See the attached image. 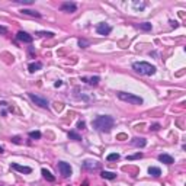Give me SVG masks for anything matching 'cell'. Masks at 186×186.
Here are the masks:
<instances>
[{
  "label": "cell",
  "mask_w": 186,
  "mask_h": 186,
  "mask_svg": "<svg viewBox=\"0 0 186 186\" xmlns=\"http://www.w3.org/2000/svg\"><path fill=\"white\" fill-rule=\"evenodd\" d=\"M58 170H60V173L64 177H70V176H71V173H73L71 166H70L68 163H65V161H60L58 163Z\"/></svg>",
  "instance_id": "cell-5"
},
{
  "label": "cell",
  "mask_w": 186,
  "mask_h": 186,
  "mask_svg": "<svg viewBox=\"0 0 186 186\" xmlns=\"http://www.w3.org/2000/svg\"><path fill=\"white\" fill-rule=\"evenodd\" d=\"M79 45H80V48H87V46H89V41H86V39H79Z\"/></svg>",
  "instance_id": "cell-25"
},
{
  "label": "cell",
  "mask_w": 186,
  "mask_h": 186,
  "mask_svg": "<svg viewBox=\"0 0 186 186\" xmlns=\"http://www.w3.org/2000/svg\"><path fill=\"white\" fill-rule=\"evenodd\" d=\"M96 31H98L99 35H109L112 32V26L108 25V23H105V22H102V23H99V25L96 26Z\"/></svg>",
  "instance_id": "cell-7"
},
{
  "label": "cell",
  "mask_w": 186,
  "mask_h": 186,
  "mask_svg": "<svg viewBox=\"0 0 186 186\" xmlns=\"http://www.w3.org/2000/svg\"><path fill=\"white\" fill-rule=\"evenodd\" d=\"M38 36H48V38H53L54 36V32H45V31H39L36 32Z\"/></svg>",
  "instance_id": "cell-23"
},
{
  "label": "cell",
  "mask_w": 186,
  "mask_h": 186,
  "mask_svg": "<svg viewBox=\"0 0 186 186\" xmlns=\"http://www.w3.org/2000/svg\"><path fill=\"white\" fill-rule=\"evenodd\" d=\"M118 98L124 102H128V103H132V105H141L143 103V98H140L134 93H127V92H119L118 93Z\"/></svg>",
  "instance_id": "cell-3"
},
{
  "label": "cell",
  "mask_w": 186,
  "mask_h": 186,
  "mask_svg": "<svg viewBox=\"0 0 186 186\" xmlns=\"http://www.w3.org/2000/svg\"><path fill=\"white\" fill-rule=\"evenodd\" d=\"M116 160H119V154L118 153H112L108 156V161H116Z\"/></svg>",
  "instance_id": "cell-24"
},
{
  "label": "cell",
  "mask_w": 186,
  "mask_h": 186,
  "mask_svg": "<svg viewBox=\"0 0 186 186\" xmlns=\"http://www.w3.org/2000/svg\"><path fill=\"white\" fill-rule=\"evenodd\" d=\"M15 3H22V5H32L34 0H15Z\"/></svg>",
  "instance_id": "cell-27"
},
{
  "label": "cell",
  "mask_w": 186,
  "mask_h": 186,
  "mask_svg": "<svg viewBox=\"0 0 186 186\" xmlns=\"http://www.w3.org/2000/svg\"><path fill=\"white\" fill-rule=\"evenodd\" d=\"M170 25H172L173 28H177V26H179V23H177L176 20H170Z\"/></svg>",
  "instance_id": "cell-32"
},
{
  "label": "cell",
  "mask_w": 186,
  "mask_h": 186,
  "mask_svg": "<svg viewBox=\"0 0 186 186\" xmlns=\"http://www.w3.org/2000/svg\"><path fill=\"white\" fill-rule=\"evenodd\" d=\"M132 68L134 71L141 74V76H153L156 73V65L150 64V63H146V61H138V63H134L132 64Z\"/></svg>",
  "instance_id": "cell-2"
},
{
  "label": "cell",
  "mask_w": 186,
  "mask_h": 186,
  "mask_svg": "<svg viewBox=\"0 0 186 186\" xmlns=\"http://www.w3.org/2000/svg\"><path fill=\"white\" fill-rule=\"evenodd\" d=\"M16 39H18V41H20V42H26V44H31V42L34 41V38H32L29 34L23 32V31H20V32H18V34H16Z\"/></svg>",
  "instance_id": "cell-8"
},
{
  "label": "cell",
  "mask_w": 186,
  "mask_h": 186,
  "mask_svg": "<svg viewBox=\"0 0 186 186\" xmlns=\"http://www.w3.org/2000/svg\"><path fill=\"white\" fill-rule=\"evenodd\" d=\"M41 173H42V176H44L46 180H48V182H54V180H55V177L51 175V172H48L46 169H42V170H41Z\"/></svg>",
  "instance_id": "cell-16"
},
{
  "label": "cell",
  "mask_w": 186,
  "mask_h": 186,
  "mask_svg": "<svg viewBox=\"0 0 186 186\" xmlns=\"http://www.w3.org/2000/svg\"><path fill=\"white\" fill-rule=\"evenodd\" d=\"M138 28L141 29V31H151V23H148V22H144V23H140L138 25Z\"/></svg>",
  "instance_id": "cell-20"
},
{
  "label": "cell",
  "mask_w": 186,
  "mask_h": 186,
  "mask_svg": "<svg viewBox=\"0 0 186 186\" xmlns=\"http://www.w3.org/2000/svg\"><path fill=\"white\" fill-rule=\"evenodd\" d=\"M131 144H132L134 147L143 148V147H146V146H147V140H146V138H141V137H135V138H132V140H131Z\"/></svg>",
  "instance_id": "cell-10"
},
{
  "label": "cell",
  "mask_w": 186,
  "mask_h": 186,
  "mask_svg": "<svg viewBox=\"0 0 186 186\" xmlns=\"http://www.w3.org/2000/svg\"><path fill=\"white\" fill-rule=\"evenodd\" d=\"M10 167H12L13 170H16V172L25 173V175H29V173L32 172V169H31V167H28V166H20V164H18V163H12Z\"/></svg>",
  "instance_id": "cell-9"
},
{
  "label": "cell",
  "mask_w": 186,
  "mask_h": 186,
  "mask_svg": "<svg viewBox=\"0 0 186 186\" xmlns=\"http://www.w3.org/2000/svg\"><path fill=\"white\" fill-rule=\"evenodd\" d=\"M60 10L61 12H67V13H74L77 10V5L74 2H64L60 6Z\"/></svg>",
  "instance_id": "cell-6"
},
{
  "label": "cell",
  "mask_w": 186,
  "mask_h": 186,
  "mask_svg": "<svg viewBox=\"0 0 186 186\" xmlns=\"http://www.w3.org/2000/svg\"><path fill=\"white\" fill-rule=\"evenodd\" d=\"M12 141L16 143V144H20V138H19V137H13V138H12Z\"/></svg>",
  "instance_id": "cell-31"
},
{
  "label": "cell",
  "mask_w": 186,
  "mask_h": 186,
  "mask_svg": "<svg viewBox=\"0 0 186 186\" xmlns=\"http://www.w3.org/2000/svg\"><path fill=\"white\" fill-rule=\"evenodd\" d=\"M28 96H29V99L35 103V105H38L39 108H44V109H46L50 105H48V100H46L45 98H42V96H39V95H35V93H28Z\"/></svg>",
  "instance_id": "cell-4"
},
{
  "label": "cell",
  "mask_w": 186,
  "mask_h": 186,
  "mask_svg": "<svg viewBox=\"0 0 186 186\" xmlns=\"http://www.w3.org/2000/svg\"><path fill=\"white\" fill-rule=\"evenodd\" d=\"M158 160H160L161 163H164V164H173V163H175L173 157L169 156V154H160V156H158Z\"/></svg>",
  "instance_id": "cell-13"
},
{
  "label": "cell",
  "mask_w": 186,
  "mask_h": 186,
  "mask_svg": "<svg viewBox=\"0 0 186 186\" xmlns=\"http://www.w3.org/2000/svg\"><path fill=\"white\" fill-rule=\"evenodd\" d=\"M3 151H5V150H3V147H2V146H0V153H3Z\"/></svg>",
  "instance_id": "cell-34"
},
{
  "label": "cell",
  "mask_w": 186,
  "mask_h": 186,
  "mask_svg": "<svg viewBox=\"0 0 186 186\" xmlns=\"http://www.w3.org/2000/svg\"><path fill=\"white\" fill-rule=\"evenodd\" d=\"M42 68V63H39V61H36V63H31L29 64V67H28V70L31 73H35V71H38V70H41Z\"/></svg>",
  "instance_id": "cell-15"
},
{
  "label": "cell",
  "mask_w": 186,
  "mask_h": 186,
  "mask_svg": "<svg viewBox=\"0 0 186 186\" xmlns=\"http://www.w3.org/2000/svg\"><path fill=\"white\" fill-rule=\"evenodd\" d=\"M83 169H87V170H96L99 169V163L95 161V160H86L83 163Z\"/></svg>",
  "instance_id": "cell-11"
},
{
  "label": "cell",
  "mask_w": 186,
  "mask_h": 186,
  "mask_svg": "<svg viewBox=\"0 0 186 186\" xmlns=\"http://www.w3.org/2000/svg\"><path fill=\"white\" fill-rule=\"evenodd\" d=\"M100 176H102L103 179H108V180H113V179H116V175H115V173H112V172H106V170H103V172L100 173Z\"/></svg>",
  "instance_id": "cell-17"
},
{
  "label": "cell",
  "mask_w": 186,
  "mask_h": 186,
  "mask_svg": "<svg viewBox=\"0 0 186 186\" xmlns=\"http://www.w3.org/2000/svg\"><path fill=\"white\" fill-rule=\"evenodd\" d=\"M22 15H28V16H34V18H41V13L36 10H31V9H22L20 10Z\"/></svg>",
  "instance_id": "cell-14"
},
{
  "label": "cell",
  "mask_w": 186,
  "mask_h": 186,
  "mask_svg": "<svg viewBox=\"0 0 186 186\" xmlns=\"http://www.w3.org/2000/svg\"><path fill=\"white\" fill-rule=\"evenodd\" d=\"M83 186H87V182H84V183H83Z\"/></svg>",
  "instance_id": "cell-35"
},
{
  "label": "cell",
  "mask_w": 186,
  "mask_h": 186,
  "mask_svg": "<svg viewBox=\"0 0 186 186\" xmlns=\"http://www.w3.org/2000/svg\"><path fill=\"white\" fill-rule=\"evenodd\" d=\"M68 186H70V185H68Z\"/></svg>",
  "instance_id": "cell-36"
},
{
  "label": "cell",
  "mask_w": 186,
  "mask_h": 186,
  "mask_svg": "<svg viewBox=\"0 0 186 186\" xmlns=\"http://www.w3.org/2000/svg\"><path fill=\"white\" fill-rule=\"evenodd\" d=\"M68 137L71 138V140H76V141H80V140H82V137H80L77 132H74V131H70V132H68Z\"/></svg>",
  "instance_id": "cell-21"
},
{
  "label": "cell",
  "mask_w": 186,
  "mask_h": 186,
  "mask_svg": "<svg viewBox=\"0 0 186 186\" xmlns=\"http://www.w3.org/2000/svg\"><path fill=\"white\" fill-rule=\"evenodd\" d=\"M146 6H147V5H146L144 2H134V3H132V7H134L135 10H143Z\"/></svg>",
  "instance_id": "cell-19"
},
{
  "label": "cell",
  "mask_w": 186,
  "mask_h": 186,
  "mask_svg": "<svg viewBox=\"0 0 186 186\" xmlns=\"http://www.w3.org/2000/svg\"><path fill=\"white\" fill-rule=\"evenodd\" d=\"M82 82L90 84V86H96L99 82H100V77L99 76H93V77H82Z\"/></svg>",
  "instance_id": "cell-12"
},
{
  "label": "cell",
  "mask_w": 186,
  "mask_h": 186,
  "mask_svg": "<svg viewBox=\"0 0 186 186\" xmlns=\"http://www.w3.org/2000/svg\"><path fill=\"white\" fill-rule=\"evenodd\" d=\"M150 129H151V131H158V129H160V125H158V124H154V125L150 127Z\"/></svg>",
  "instance_id": "cell-30"
},
{
  "label": "cell",
  "mask_w": 186,
  "mask_h": 186,
  "mask_svg": "<svg viewBox=\"0 0 186 186\" xmlns=\"http://www.w3.org/2000/svg\"><path fill=\"white\" fill-rule=\"evenodd\" d=\"M92 124H93V128H96V129L100 131V132H109V131L113 128L115 121H113L112 116L100 115V116H98V118L93 121Z\"/></svg>",
  "instance_id": "cell-1"
},
{
  "label": "cell",
  "mask_w": 186,
  "mask_h": 186,
  "mask_svg": "<svg viewBox=\"0 0 186 186\" xmlns=\"http://www.w3.org/2000/svg\"><path fill=\"white\" fill-rule=\"evenodd\" d=\"M77 128H79V129H84V128H86V122H84V121H79V122H77Z\"/></svg>",
  "instance_id": "cell-28"
},
{
  "label": "cell",
  "mask_w": 186,
  "mask_h": 186,
  "mask_svg": "<svg viewBox=\"0 0 186 186\" xmlns=\"http://www.w3.org/2000/svg\"><path fill=\"white\" fill-rule=\"evenodd\" d=\"M6 34H7V28L0 25V35H6Z\"/></svg>",
  "instance_id": "cell-29"
},
{
  "label": "cell",
  "mask_w": 186,
  "mask_h": 186,
  "mask_svg": "<svg viewBox=\"0 0 186 186\" xmlns=\"http://www.w3.org/2000/svg\"><path fill=\"white\" fill-rule=\"evenodd\" d=\"M141 157H143V154H141V153H137V154L128 156V157H127V160H135V158H141Z\"/></svg>",
  "instance_id": "cell-26"
},
{
  "label": "cell",
  "mask_w": 186,
  "mask_h": 186,
  "mask_svg": "<svg viewBox=\"0 0 186 186\" xmlns=\"http://www.w3.org/2000/svg\"><path fill=\"white\" fill-rule=\"evenodd\" d=\"M29 138H32V140H39V138H41V132H39V131H31V132H29Z\"/></svg>",
  "instance_id": "cell-22"
},
{
  "label": "cell",
  "mask_w": 186,
  "mask_h": 186,
  "mask_svg": "<svg viewBox=\"0 0 186 186\" xmlns=\"http://www.w3.org/2000/svg\"><path fill=\"white\" fill-rule=\"evenodd\" d=\"M148 173H150L151 176H154V177H158V176L161 175V170H160L158 167H150V169H148Z\"/></svg>",
  "instance_id": "cell-18"
},
{
  "label": "cell",
  "mask_w": 186,
  "mask_h": 186,
  "mask_svg": "<svg viewBox=\"0 0 186 186\" xmlns=\"http://www.w3.org/2000/svg\"><path fill=\"white\" fill-rule=\"evenodd\" d=\"M61 84H63V82H61V80H57V82L54 83V86H55V87H60Z\"/></svg>",
  "instance_id": "cell-33"
}]
</instances>
